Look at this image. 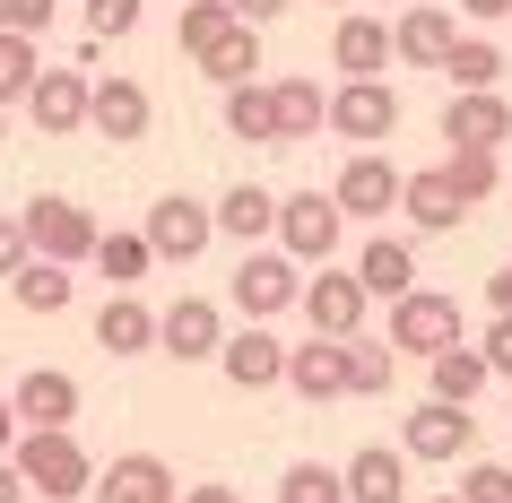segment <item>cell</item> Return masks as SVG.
<instances>
[{"instance_id": "1", "label": "cell", "mask_w": 512, "mask_h": 503, "mask_svg": "<svg viewBox=\"0 0 512 503\" xmlns=\"http://www.w3.org/2000/svg\"><path fill=\"white\" fill-rule=\"evenodd\" d=\"M18 477H27V503H79L96 486V460L70 425H18V443H9Z\"/></svg>"}, {"instance_id": "2", "label": "cell", "mask_w": 512, "mask_h": 503, "mask_svg": "<svg viewBox=\"0 0 512 503\" xmlns=\"http://www.w3.org/2000/svg\"><path fill=\"white\" fill-rule=\"evenodd\" d=\"M278 252L287 261H304V269H322V261H339V235H348V217H339V200L330 191H278Z\"/></svg>"}, {"instance_id": "3", "label": "cell", "mask_w": 512, "mask_h": 503, "mask_svg": "<svg viewBox=\"0 0 512 503\" xmlns=\"http://www.w3.org/2000/svg\"><path fill=\"white\" fill-rule=\"evenodd\" d=\"M18 226H27V252L35 261H61V269H79L87 252H96V217L79 209V200H61V191H35L27 209H18Z\"/></svg>"}, {"instance_id": "4", "label": "cell", "mask_w": 512, "mask_h": 503, "mask_svg": "<svg viewBox=\"0 0 512 503\" xmlns=\"http://www.w3.org/2000/svg\"><path fill=\"white\" fill-rule=\"evenodd\" d=\"M235 313L243 321H270V313H287L304 295V261H287V252H261V243H243V261H235Z\"/></svg>"}, {"instance_id": "5", "label": "cell", "mask_w": 512, "mask_h": 503, "mask_svg": "<svg viewBox=\"0 0 512 503\" xmlns=\"http://www.w3.org/2000/svg\"><path fill=\"white\" fill-rule=\"evenodd\" d=\"M391 131H400V87H382V79H339L330 87V139L374 148Z\"/></svg>"}, {"instance_id": "6", "label": "cell", "mask_w": 512, "mask_h": 503, "mask_svg": "<svg viewBox=\"0 0 512 503\" xmlns=\"http://www.w3.org/2000/svg\"><path fill=\"white\" fill-rule=\"evenodd\" d=\"M391 347H400V356H443V347H460V295L408 287L400 304H391Z\"/></svg>"}, {"instance_id": "7", "label": "cell", "mask_w": 512, "mask_h": 503, "mask_svg": "<svg viewBox=\"0 0 512 503\" xmlns=\"http://www.w3.org/2000/svg\"><path fill=\"white\" fill-rule=\"evenodd\" d=\"M139 235H148L157 261H200V252L217 243V209H209V200H191V191H165Z\"/></svg>"}, {"instance_id": "8", "label": "cell", "mask_w": 512, "mask_h": 503, "mask_svg": "<svg viewBox=\"0 0 512 503\" xmlns=\"http://www.w3.org/2000/svg\"><path fill=\"white\" fill-rule=\"evenodd\" d=\"M217 339H226V313L209 295H174L157 313V356H174V365H217Z\"/></svg>"}, {"instance_id": "9", "label": "cell", "mask_w": 512, "mask_h": 503, "mask_svg": "<svg viewBox=\"0 0 512 503\" xmlns=\"http://www.w3.org/2000/svg\"><path fill=\"white\" fill-rule=\"evenodd\" d=\"M400 451L408 460H469V451H478V417L452 408V399H426V408L400 417Z\"/></svg>"}, {"instance_id": "10", "label": "cell", "mask_w": 512, "mask_h": 503, "mask_svg": "<svg viewBox=\"0 0 512 503\" xmlns=\"http://www.w3.org/2000/svg\"><path fill=\"white\" fill-rule=\"evenodd\" d=\"M296 304H304V321H313V339H356L374 295L356 287V269H330V261H322V278H304Z\"/></svg>"}, {"instance_id": "11", "label": "cell", "mask_w": 512, "mask_h": 503, "mask_svg": "<svg viewBox=\"0 0 512 503\" xmlns=\"http://www.w3.org/2000/svg\"><path fill=\"white\" fill-rule=\"evenodd\" d=\"M148 122H157V105L139 79H87V131L96 139L131 148V139H148Z\"/></svg>"}, {"instance_id": "12", "label": "cell", "mask_w": 512, "mask_h": 503, "mask_svg": "<svg viewBox=\"0 0 512 503\" xmlns=\"http://www.w3.org/2000/svg\"><path fill=\"white\" fill-rule=\"evenodd\" d=\"M18 105H27V122L44 139H79L87 131V70H35V87Z\"/></svg>"}, {"instance_id": "13", "label": "cell", "mask_w": 512, "mask_h": 503, "mask_svg": "<svg viewBox=\"0 0 512 503\" xmlns=\"http://www.w3.org/2000/svg\"><path fill=\"white\" fill-rule=\"evenodd\" d=\"M217 373H226L235 391H278V382H287V347H278L261 321H243V330L217 339Z\"/></svg>"}, {"instance_id": "14", "label": "cell", "mask_w": 512, "mask_h": 503, "mask_svg": "<svg viewBox=\"0 0 512 503\" xmlns=\"http://www.w3.org/2000/svg\"><path fill=\"white\" fill-rule=\"evenodd\" d=\"M452 44H460V18L443 9V0H408L400 27H391V61H408V70H443Z\"/></svg>"}, {"instance_id": "15", "label": "cell", "mask_w": 512, "mask_h": 503, "mask_svg": "<svg viewBox=\"0 0 512 503\" xmlns=\"http://www.w3.org/2000/svg\"><path fill=\"white\" fill-rule=\"evenodd\" d=\"M330 200H339V217H391V209H400V165L374 157V148H356V157L339 165Z\"/></svg>"}, {"instance_id": "16", "label": "cell", "mask_w": 512, "mask_h": 503, "mask_svg": "<svg viewBox=\"0 0 512 503\" xmlns=\"http://www.w3.org/2000/svg\"><path fill=\"white\" fill-rule=\"evenodd\" d=\"M512 139V105L495 87H452L443 105V148H504Z\"/></svg>"}, {"instance_id": "17", "label": "cell", "mask_w": 512, "mask_h": 503, "mask_svg": "<svg viewBox=\"0 0 512 503\" xmlns=\"http://www.w3.org/2000/svg\"><path fill=\"white\" fill-rule=\"evenodd\" d=\"M87 495H96V503H183V477L165 469L157 451H122L113 469H96Z\"/></svg>"}, {"instance_id": "18", "label": "cell", "mask_w": 512, "mask_h": 503, "mask_svg": "<svg viewBox=\"0 0 512 503\" xmlns=\"http://www.w3.org/2000/svg\"><path fill=\"white\" fill-rule=\"evenodd\" d=\"M400 209H408V226H417V235H460V226H469V200L452 191V174H443V165L400 174Z\"/></svg>"}, {"instance_id": "19", "label": "cell", "mask_w": 512, "mask_h": 503, "mask_svg": "<svg viewBox=\"0 0 512 503\" xmlns=\"http://www.w3.org/2000/svg\"><path fill=\"white\" fill-rule=\"evenodd\" d=\"M287 391L296 399H348V339H304V347H287Z\"/></svg>"}, {"instance_id": "20", "label": "cell", "mask_w": 512, "mask_h": 503, "mask_svg": "<svg viewBox=\"0 0 512 503\" xmlns=\"http://www.w3.org/2000/svg\"><path fill=\"white\" fill-rule=\"evenodd\" d=\"M330 70H339V79H382V70H391V27L365 18V9H348L339 35H330Z\"/></svg>"}, {"instance_id": "21", "label": "cell", "mask_w": 512, "mask_h": 503, "mask_svg": "<svg viewBox=\"0 0 512 503\" xmlns=\"http://www.w3.org/2000/svg\"><path fill=\"white\" fill-rule=\"evenodd\" d=\"M9 408H18V425H79V382L61 365H35V373H18Z\"/></svg>"}, {"instance_id": "22", "label": "cell", "mask_w": 512, "mask_h": 503, "mask_svg": "<svg viewBox=\"0 0 512 503\" xmlns=\"http://www.w3.org/2000/svg\"><path fill=\"white\" fill-rule=\"evenodd\" d=\"M339 486H348V503H408V451L365 443L348 469H339Z\"/></svg>"}, {"instance_id": "23", "label": "cell", "mask_w": 512, "mask_h": 503, "mask_svg": "<svg viewBox=\"0 0 512 503\" xmlns=\"http://www.w3.org/2000/svg\"><path fill=\"white\" fill-rule=\"evenodd\" d=\"M96 347H105V356H148V347H157V313L139 304V287H122V295L96 304Z\"/></svg>"}, {"instance_id": "24", "label": "cell", "mask_w": 512, "mask_h": 503, "mask_svg": "<svg viewBox=\"0 0 512 503\" xmlns=\"http://www.w3.org/2000/svg\"><path fill=\"white\" fill-rule=\"evenodd\" d=\"M270 113H278V148H296V139H322V131H330L322 79H278V87H270Z\"/></svg>"}, {"instance_id": "25", "label": "cell", "mask_w": 512, "mask_h": 503, "mask_svg": "<svg viewBox=\"0 0 512 503\" xmlns=\"http://www.w3.org/2000/svg\"><path fill=\"white\" fill-rule=\"evenodd\" d=\"M356 287H365V295H391V304H400V295L417 287V252H408L400 235H374L365 252H356Z\"/></svg>"}, {"instance_id": "26", "label": "cell", "mask_w": 512, "mask_h": 503, "mask_svg": "<svg viewBox=\"0 0 512 503\" xmlns=\"http://www.w3.org/2000/svg\"><path fill=\"white\" fill-rule=\"evenodd\" d=\"M217 209V235H235V243H261L278 226V191H261V183H235L226 200H209Z\"/></svg>"}, {"instance_id": "27", "label": "cell", "mask_w": 512, "mask_h": 503, "mask_svg": "<svg viewBox=\"0 0 512 503\" xmlns=\"http://www.w3.org/2000/svg\"><path fill=\"white\" fill-rule=\"evenodd\" d=\"M252 70H261V27H243V18H235V27L217 35L209 53H200V79H217V87H243Z\"/></svg>"}, {"instance_id": "28", "label": "cell", "mask_w": 512, "mask_h": 503, "mask_svg": "<svg viewBox=\"0 0 512 503\" xmlns=\"http://www.w3.org/2000/svg\"><path fill=\"white\" fill-rule=\"evenodd\" d=\"M226 139H252V148H278V113H270V87H261V79L226 87Z\"/></svg>"}, {"instance_id": "29", "label": "cell", "mask_w": 512, "mask_h": 503, "mask_svg": "<svg viewBox=\"0 0 512 503\" xmlns=\"http://www.w3.org/2000/svg\"><path fill=\"white\" fill-rule=\"evenodd\" d=\"M426 365H434V399H452V408H469V399H478L486 382H495V373H486V356H478L469 339H460V347H443V356H426Z\"/></svg>"}, {"instance_id": "30", "label": "cell", "mask_w": 512, "mask_h": 503, "mask_svg": "<svg viewBox=\"0 0 512 503\" xmlns=\"http://www.w3.org/2000/svg\"><path fill=\"white\" fill-rule=\"evenodd\" d=\"M9 295H18V313L53 321V313H70V295H79V287H70V269H61V261H27L18 278H9Z\"/></svg>"}, {"instance_id": "31", "label": "cell", "mask_w": 512, "mask_h": 503, "mask_svg": "<svg viewBox=\"0 0 512 503\" xmlns=\"http://www.w3.org/2000/svg\"><path fill=\"white\" fill-rule=\"evenodd\" d=\"M391 373H400V347L356 330V339H348V391L356 399H391Z\"/></svg>"}, {"instance_id": "32", "label": "cell", "mask_w": 512, "mask_h": 503, "mask_svg": "<svg viewBox=\"0 0 512 503\" xmlns=\"http://www.w3.org/2000/svg\"><path fill=\"white\" fill-rule=\"evenodd\" d=\"M87 261L105 269L113 295H122V287H139V278L157 269V252H148V235H96V252H87Z\"/></svg>"}, {"instance_id": "33", "label": "cell", "mask_w": 512, "mask_h": 503, "mask_svg": "<svg viewBox=\"0 0 512 503\" xmlns=\"http://www.w3.org/2000/svg\"><path fill=\"white\" fill-rule=\"evenodd\" d=\"M226 27H235V0H183V18H174V53L200 61Z\"/></svg>"}, {"instance_id": "34", "label": "cell", "mask_w": 512, "mask_h": 503, "mask_svg": "<svg viewBox=\"0 0 512 503\" xmlns=\"http://www.w3.org/2000/svg\"><path fill=\"white\" fill-rule=\"evenodd\" d=\"M443 79H452V87H495V79H504V53H495L486 35H460L452 53H443Z\"/></svg>"}, {"instance_id": "35", "label": "cell", "mask_w": 512, "mask_h": 503, "mask_svg": "<svg viewBox=\"0 0 512 503\" xmlns=\"http://www.w3.org/2000/svg\"><path fill=\"white\" fill-rule=\"evenodd\" d=\"M278 503H348V486H339V469H330V460H287Z\"/></svg>"}, {"instance_id": "36", "label": "cell", "mask_w": 512, "mask_h": 503, "mask_svg": "<svg viewBox=\"0 0 512 503\" xmlns=\"http://www.w3.org/2000/svg\"><path fill=\"white\" fill-rule=\"evenodd\" d=\"M443 174H452V191L478 209V200H495V174H504V165H495V148H452V157H443Z\"/></svg>"}, {"instance_id": "37", "label": "cell", "mask_w": 512, "mask_h": 503, "mask_svg": "<svg viewBox=\"0 0 512 503\" xmlns=\"http://www.w3.org/2000/svg\"><path fill=\"white\" fill-rule=\"evenodd\" d=\"M35 70H44V53H35V35H0V113L18 105L35 87Z\"/></svg>"}, {"instance_id": "38", "label": "cell", "mask_w": 512, "mask_h": 503, "mask_svg": "<svg viewBox=\"0 0 512 503\" xmlns=\"http://www.w3.org/2000/svg\"><path fill=\"white\" fill-rule=\"evenodd\" d=\"M460 503H512V469L504 460H469L460 469Z\"/></svg>"}, {"instance_id": "39", "label": "cell", "mask_w": 512, "mask_h": 503, "mask_svg": "<svg viewBox=\"0 0 512 503\" xmlns=\"http://www.w3.org/2000/svg\"><path fill=\"white\" fill-rule=\"evenodd\" d=\"M87 35H96V44L139 35V0H87Z\"/></svg>"}, {"instance_id": "40", "label": "cell", "mask_w": 512, "mask_h": 503, "mask_svg": "<svg viewBox=\"0 0 512 503\" xmlns=\"http://www.w3.org/2000/svg\"><path fill=\"white\" fill-rule=\"evenodd\" d=\"M53 27V0H0V35H44Z\"/></svg>"}, {"instance_id": "41", "label": "cell", "mask_w": 512, "mask_h": 503, "mask_svg": "<svg viewBox=\"0 0 512 503\" xmlns=\"http://www.w3.org/2000/svg\"><path fill=\"white\" fill-rule=\"evenodd\" d=\"M478 356H486V373H495V382H512V313H495V321H486Z\"/></svg>"}, {"instance_id": "42", "label": "cell", "mask_w": 512, "mask_h": 503, "mask_svg": "<svg viewBox=\"0 0 512 503\" xmlns=\"http://www.w3.org/2000/svg\"><path fill=\"white\" fill-rule=\"evenodd\" d=\"M27 261H35V252H27V226H18V217H0V278H18Z\"/></svg>"}, {"instance_id": "43", "label": "cell", "mask_w": 512, "mask_h": 503, "mask_svg": "<svg viewBox=\"0 0 512 503\" xmlns=\"http://www.w3.org/2000/svg\"><path fill=\"white\" fill-rule=\"evenodd\" d=\"M278 9H296V0H235V18H243V27H270Z\"/></svg>"}, {"instance_id": "44", "label": "cell", "mask_w": 512, "mask_h": 503, "mask_svg": "<svg viewBox=\"0 0 512 503\" xmlns=\"http://www.w3.org/2000/svg\"><path fill=\"white\" fill-rule=\"evenodd\" d=\"M460 18H478V27H495V18H512V0H460Z\"/></svg>"}, {"instance_id": "45", "label": "cell", "mask_w": 512, "mask_h": 503, "mask_svg": "<svg viewBox=\"0 0 512 503\" xmlns=\"http://www.w3.org/2000/svg\"><path fill=\"white\" fill-rule=\"evenodd\" d=\"M0 503H27V477H18V460L0 451Z\"/></svg>"}, {"instance_id": "46", "label": "cell", "mask_w": 512, "mask_h": 503, "mask_svg": "<svg viewBox=\"0 0 512 503\" xmlns=\"http://www.w3.org/2000/svg\"><path fill=\"white\" fill-rule=\"evenodd\" d=\"M486 304H495V313H512V261L495 269V278H486Z\"/></svg>"}, {"instance_id": "47", "label": "cell", "mask_w": 512, "mask_h": 503, "mask_svg": "<svg viewBox=\"0 0 512 503\" xmlns=\"http://www.w3.org/2000/svg\"><path fill=\"white\" fill-rule=\"evenodd\" d=\"M183 503H243L235 486H183Z\"/></svg>"}, {"instance_id": "48", "label": "cell", "mask_w": 512, "mask_h": 503, "mask_svg": "<svg viewBox=\"0 0 512 503\" xmlns=\"http://www.w3.org/2000/svg\"><path fill=\"white\" fill-rule=\"evenodd\" d=\"M18 443V408H9V399H0V451Z\"/></svg>"}, {"instance_id": "49", "label": "cell", "mask_w": 512, "mask_h": 503, "mask_svg": "<svg viewBox=\"0 0 512 503\" xmlns=\"http://www.w3.org/2000/svg\"><path fill=\"white\" fill-rule=\"evenodd\" d=\"M0 148H9V113H0Z\"/></svg>"}, {"instance_id": "50", "label": "cell", "mask_w": 512, "mask_h": 503, "mask_svg": "<svg viewBox=\"0 0 512 503\" xmlns=\"http://www.w3.org/2000/svg\"><path fill=\"white\" fill-rule=\"evenodd\" d=\"M330 9H356V0H330Z\"/></svg>"}, {"instance_id": "51", "label": "cell", "mask_w": 512, "mask_h": 503, "mask_svg": "<svg viewBox=\"0 0 512 503\" xmlns=\"http://www.w3.org/2000/svg\"><path fill=\"white\" fill-rule=\"evenodd\" d=\"M434 503H460V495H434Z\"/></svg>"}, {"instance_id": "52", "label": "cell", "mask_w": 512, "mask_h": 503, "mask_svg": "<svg viewBox=\"0 0 512 503\" xmlns=\"http://www.w3.org/2000/svg\"><path fill=\"white\" fill-rule=\"evenodd\" d=\"M504 425H512V408H504Z\"/></svg>"}]
</instances>
